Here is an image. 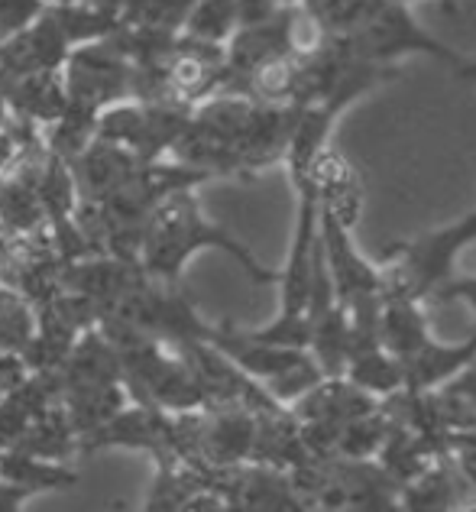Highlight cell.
<instances>
[{
	"mask_svg": "<svg viewBox=\"0 0 476 512\" xmlns=\"http://www.w3.org/2000/svg\"><path fill=\"white\" fill-rule=\"evenodd\" d=\"M201 250H221L230 260H237V266L247 273L253 282H279L276 269L263 266L256 260V253L240 244V240L211 221L208 214L201 211L195 188H182V192L169 195L162 205L153 211L146 231H143V244L136 263L143 266V273L156 282H166V286H179V276L185 263L192 260Z\"/></svg>",
	"mask_w": 476,
	"mask_h": 512,
	"instance_id": "1",
	"label": "cell"
},
{
	"mask_svg": "<svg viewBox=\"0 0 476 512\" xmlns=\"http://www.w3.org/2000/svg\"><path fill=\"white\" fill-rule=\"evenodd\" d=\"M476 240V211L438 231L415 240H399L383 250V295H402L412 302H428L444 282L454 279L457 256Z\"/></svg>",
	"mask_w": 476,
	"mask_h": 512,
	"instance_id": "2",
	"label": "cell"
},
{
	"mask_svg": "<svg viewBox=\"0 0 476 512\" xmlns=\"http://www.w3.org/2000/svg\"><path fill=\"white\" fill-rule=\"evenodd\" d=\"M340 39L347 43L353 59L389 65V69H396V62L405 56H431L447 62L451 69L464 62L460 52L421 30L405 0H373L366 17Z\"/></svg>",
	"mask_w": 476,
	"mask_h": 512,
	"instance_id": "3",
	"label": "cell"
},
{
	"mask_svg": "<svg viewBox=\"0 0 476 512\" xmlns=\"http://www.w3.org/2000/svg\"><path fill=\"white\" fill-rule=\"evenodd\" d=\"M188 117H192V107L185 104L130 98L98 114L94 137L124 146L140 163H156V159L169 156L175 140L188 127Z\"/></svg>",
	"mask_w": 476,
	"mask_h": 512,
	"instance_id": "4",
	"label": "cell"
},
{
	"mask_svg": "<svg viewBox=\"0 0 476 512\" xmlns=\"http://www.w3.org/2000/svg\"><path fill=\"white\" fill-rule=\"evenodd\" d=\"M62 82L68 107L98 117L111 104L133 98V62L114 43V36H107L68 52L62 65Z\"/></svg>",
	"mask_w": 476,
	"mask_h": 512,
	"instance_id": "5",
	"label": "cell"
},
{
	"mask_svg": "<svg viewBox=\"0 0 476 512\" xmlns=\"http://www.w3.org/2000/svg\"><path fill=\"white\" fill-rule=\"evenodd\" d=\"M68 52H72V43H68L52 7H46L36 23H30L23 33L0 43V85L23 75L56 72L65 65Z\"/></svg>",
	"mask_w": 476,
	"mask_h": 512,
	"instance_id": "6",
	"label": "cell"
},
{
	"mask_svg": "<svg viewBox=\"0 0 476 512\" xmlns=\"http://www.w3.org/2000/svg\"><path fill=\"white\" fill-rule=\"evenodd\" d=\"M68 166H72V175H75L78 198L101 201L107 195H114L143 163L130 150H124V146L94 137Z\"/></svg>",
	"mask_w": 476,
	"mask_h": 512,
	"instance_id": "7",
	"label": "cell"
},
{
	"mask_svg": "<svg viewBox=\"0 0 476 512\" xmlns=\"http://www.w3.org/2000/svg\"><path fill=\"white\" fill-rule=\"evenodd\" d=\"M311 182L318 192V208L328 211L331 218H337L344 227H357L360 211H363V182L357 169H353L344 156L328 143L321 150V156L311 166Z\"/></svg>",
	"mask_w": 476,
	"mask_h": 512,
	"instance_id": "8",
	"label": "cell"
},
{
	"mask_svg": "<svg viewBox=\"0 0 476 512\" xmlns=\"http://www.w3.org/2000/svg\"><path fill=\"white\" fill-rule=\"evenodd\" d=\"M0 94H4V104H7V111L13 117H20V120H26V124H33L39 130L56 124V120L65 114V107H68L62 69L13 78V82L0 85Z\"/></svg>",
	"mask_w": 476,
	"mask_h": 512,
	"instance_id": "9",
	"label": "cell"
},
{
	"mask_svg": "<svg viewBox=\"0 0 476 512\" xmlns=\"http://www.w3.org/2000/svg\"><path fill=\"white\" fill-rule=\"evenodd\" d=\"M156 480L140 512H179L182 503L201 487H214V474L185 461L156 464Z\"/></svg>",
	"mask_w": 476,
	"mask_h": 512,
	"instance_id": "10",
	"label": "cell"
},
{
	"mask_svg": "<svg viewBox=\"0 0 476 512\" xmlns=\"http://www.w3.org/2000/svg\"><path fill=\"white\" fill-rule=\"evenodd\" d=\"M0 480H7L13 487H20L33 496L43 490L75 487L78 477L56 461H43V457H33L23 451H0Z\"/></svg>",
	"mask_w": 476,
	"mask_h": 512,
	"instance_id": "11",
	"label": "cell"
},
{
	"mask_svg": "<svg viewBox=\"0 0 476 512\" xmlns=\"http://www.w3.org/2000/svg\"><path fill=\"white\" fill-rule=\"evenodd\" d=\"M240 26V0H195L182 23V36L208 46H227Z\"/></svg>",
	"mask_w": 476,
	"mask_h": 512,
	"instance_id": "12",
	"label": "cell"
},
{
	"mask_svg": "<svg viewBox=\"0 0 476 512\" xmlns=\"http://www.w3.org/2000/svg\"><path fill=\"white\" fill-rule=\"evenodd\" d=\"M46 7V0H0V43L36 23Z\"/></svg>",
	"mask_w": 476,
	"mask_h": 512,
	"instance_id": "13",
	"label": "cell"
},
{
	"mask_svg": "<svg viewBox=\"0 0 476 512\" xmlns=\"http://www.w3.org/2000/svg\"><path fill=\"white\" fill-rule=\"evenodd\" d=\"M447 444H451V451H454L457 470L464 474L470 487H476V428L451 431V435H447Z\"/></svg>",
	"mask_w": 476,
	"mask_h": 512,
	"instance_id": "14",
	"label": "cell"
},
{
	"mask_svg": "<svg viewBox=\"0 0 476 512\" xmlns=\"http://www.w3.org/2000/svg\"><path fill=\"white\" fill-rule=\"evenodd\" d=\"M179 512H234V506H230V500L224 496V490H217V487H201V490H195L192 496H188Z\"/></svg>",
	"mask_w": 476,
	"mask_h": 512,
	"instance_id": "15",
	"label": "cell"
},
{
	"mask_svg": "<svg viewBox=\"0 0 476 512\" xmlns=\"http://www.w3.org/2000/svg\"><path fill=\"white\" fill-rule=\"evenodd\" d=\"M23 500H30V493L13 487L7 480H0V512H20Z\"/></svg>",
	"mask_w": 476,
	"mask_h": 512,
	"instance_id": "16",
	"label": "cell"
},
{
	"mask_svg": "<svg viewBox=\"0 0 476 512\" xmlns=\"http://www.w3.org/2000/svg\"><path fill=\"white\" fill-rule=\"evenodd\" d=\"M454 75H457V78H464V82H476V59H464V62H460L457 69H454Z\"/></svg>",
	"mask_w": 476,
	"mask_h": 512,
	"instance_id": "17",
	"label": "cell"
},
{
	"mask_svg": "<svg viewBox=\"0 0 476 512\" xmlns=\"http://www.w3.org/2000/svg\"><path fill=\"white\" fill-rule=\"evenodd\" d=\"M451 512H476V496H464Z\"/></svg>",
	"mask_w": 476,
	"mask_h": 512,
	"instance_id": "18",
	"label": "cell"
},
{
	"mask_svg": "<svg viewBox=\"0 0 476 512\" xmlns=\"http://www.w3.org/2000/svg\"><path fill=\"white\" fill-rule=\"evenodd\" d=\"M7 117H10V111H7V104H4V94H0V127L7 124Z\"/></svg>",
	"mask_w": 476,
	"mask_h": 512,
	"instance_id": "19",
	"label": "cell"
},
{
	"mask_svg": "<svg viewBox=\"0 0 476 512\" xmlns=\"http://www.w3.org/2000/svg\"><path fill=\"white\" fill-rule=\"evenodd\" d=\"M49 7H65V4H85V0H46Z\"/></svg>",
	"mask_w": 476,
	"mask_h": 512,
	"instance_id": "20",
	"label": "cell"
},
{
	"mask_svg": "<svg viewBox=\"0 0 476 512\" xmlns=\"http://www.w3.org/2000/svg\"><path fill=\"white\" fill-rule=\"evenodd\" d=\"M279 7H289V4H298V0H276Z\"/></svg>",
	"mask_w": 476,
	"mask_h": 512,
	"instance_id": "21",
	"label": "cell"
},
{
	"mask_svg": "<svg viewBox=\"0 0 476 512\" xmlns=\"http://www.w3.org/2000/svg\"><path fill=\"white\" fill-rule=\"evenodd\" d=\"M0 240H7V234H4V227H0Z\"/></svg>",
	"mask_w": 476,
	"mask_h": 512,
	"instance_id": "22",
	"label": "cell"
},
{
	"mask_svg": "<svg viewBox=\"0 0 476 512\" xmlns=\"http://www.w3.org/2000/svg\"><path fill=\"white\" fill-rule=\"evenodd\" d=\"M405 4H415V0H405Z\"/></svg>",
	"mask_w": 476,
	"mask_h": 512,
	"instance_id": "23",
	"label": "cell"
}]
</instances>
